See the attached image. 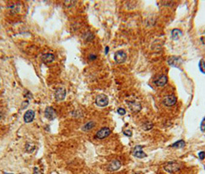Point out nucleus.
<instances>
[{"label":"nucleus","instance_id":"obj_1","mask_svg":"<svg viewBox=\"0 0 205 174\" xmlns=\"http://www.w3.org/2000/svg\"><path fill=\"white\" fill-rule=\"evenodd\" d=\"M181 167V163H178L177 161H170L163 166L164 170L167 171V172H170V173H173V172L180 170Z\"/></svg>","mask_w":205,"mask_h":174},{"label":"nucleus","instance_id":"obj_2","mask_svg":"<svg viewBox=\"0 0 205 174\" xmlns=\"http://www.w3.org/2000/svg\"><path fill=\"white\" fill-rule=\"evenodd\" d=\"M167 63H168L169 65L173 67V68L181 69V68H182L183 60L182 58L180 57V56H172L168 58Z\"/></svg>","mask_w":205,"mask_h":174},{"label":"nucleus","instance_id":"obj_3","mask_svg":"<svg viewBox=\"0 0 205 174\" xmlns=\"http://www.w3.org/2000/svg\"><path fill=\"white\" fill-rule=\"evenodd\" d=\"M127 104L133 113H138L141 110V105L136 100H127Z\"/></svg>","mask_w":205,"mask_h":174},{"label":"nucleus","instance_id":"obj_4","mask_svg":"<svg viewBox=\"0 0 205 174\" xmlns=\"http://www.w3.org/2000/svg\"><path fill=\"white\" fill-rule=\"evenodd\" d=\"M109 103V99L106 95L100 94L96 98V104L99 107H106Z\"/></svg>","mask_w":205,"mask_h":174},{"label":"nucleus","instance_id":"obj_5","mask_svg":"<svg viewBox=\"0 0 205 174\" xmlns=\"http://www.w3.org/2000/svg\"><path fill=\"white\" fill-rule=\"evenodd\" d=\"M114 60L117 64H123L127 60V53L124 50H119L114 54Z\"/></svg>","mask_w":205,"mask_h":174},{"label":"nucleus","instance_id":"obj_6","mask_svg":"<svg viewBox=\"0 0 205 174\" xmlns=\"http://www.w3.org/2000/svg\"><path fill=\"white\" fill-rule=\"evenodd\" d=\"M111 133V130L107 127L102 128L101 129H99L97 132V133L96 134V137L99 139H103L105 138L108 137Z\"/></svg>","mask_w":205,"mask_h":174},{"label":"nucleus","instance_id":"obj_7","mask_svg":"<svg viewBox=\"0 0 205 174\" xmlns=\"http://www.w3.org/2000/svg\"><path fill=\"white\" fill-rule=\"evenodd\" d=\"M133 155L135 157L143 159L147 157V154L143 151V147L141 145H136L134 147L133 150Z\"/></svg>","mask_w":205,"mask_h":174},{"label":"nucleus","instance_id":"obj_8","mask_svg":"<svg viewBox=\"0 0 205 174\" xmlns=\"http://www.w3.org/2000/svg\"><path fill=\"white\" fill-rule=\"evenodd\" d=\"M66 91L64 87H59L55 92V98L57 101H63L66 98Z\"/></svg>","mask_w":205,"mask_h":174},{"label":"nucleus","instance_id":"obj_9","mask_svg":"<svg viewBox=\"0 0 205 174\" xmlns=\"http://www.w3.org/2000/svg\"><path fill=\"white\" fill-rule=\"evenodd\" d=\"M45 117L50 121H53L56 117V111L52 107H47L45 109Z\"/></svg>","mask_w":205,"mask_h":174},{"label":"nucleus","instance_id":"obj_10","mask_svg":"<svg viewBox=\"0 0 205 174\" xmlns=\"http://www.w3.org/2000/svg\"><path fill=\"white\" fill-rule=\"evenodd\" d=\"M163 104L166 105V106H173L176 104L177 102V98L173 95H168V96L165 97L164 99H163Z\"/></svg>","mask_w":205,"mask_h":174},{"label":"nucleus","instance_id":"obj_11","mask_svg":"<svg viewBox=\"0 0 205 174\" xmlns=\"http://www.w3.org/2000/svg\"><path fill=\"white\" fill-rule=\"evenodd\" d=\"M121 167V163L119 160H113L108 165L107 169L109 171H116L118 170Z\"/></svg>","mask_w":205,"mask_h":174},{"label":"nucleus","instance_id":"obj_12","mask_svg":"<svg viewBox=\"0 0 205 174\" xmlns=\"http://www.w3.org/2000/svg\"><path fill=\"white\" fill-rule=\"evenodd\" d=\"M34 118H35V112L32 110H29L26 111L24 114V122L26 123H30L33 121Z\"/></svg>","mask_w":205,"mask_h":174},{"label":"nucleus","instance_id":"obj_13","mask_svg":"<svg viewBox=\"0 0 205 174\" xmlns=\"http://www.w3.org/2000/svg\"><path fill=\"white\" fill-rule=\"evenodd\" d=\"M167 83V77L166 75H161L159 77H157L155 81L156 85L158 87H162L164 86Z\"/></svg>","mask_w":205,"mask_h":174},{"label":"nucleus","instance_id":"obj_14","mask_svg":"<svg viewBox=\"0 0 205 174\" xmlns=\"http://www.w3.org/2000/svg\"><path fill=\"white\" fill-rule=\"evenodd\" d=\"M55 60V56L53 53H45L42 56V60L43 63L49 64Z\"/></svg>","mask_w":205,"mask_h":174},{"label":"nucleus","instance_id":"obj_15","mask_svg":"<svg viewBox=\"0 0 205 174\" xmlns=\"http://www.w3.org/2000/svg\"><path fill=\"white\" fill-rule=\"evenodd\" d=\"M182 36V31L179 29H174L172 30L171 32V37L174 41H177L179 40L180 37Z\"/></svg>","mask_w":205,"mask_h":174},{"label":"nucleus","instance_id":"obj_16","mask_svg":"<svg viewBox=\"0 0 205 174\" xmlns=\"http://www.w3.org/2000/svg\"><path fill=\"white\" fill-rule=\"evenodd\" d=\"M95 126V123L93 122H90L87 123V124L85 125V126L83 127V130L84 131V132H88V131L91 130L92 129H93Z\"/></svg>","mask_w":205,"mask_h":174},{"label":"nucleus","instance_id":"obj_17","mask_svg":"<svg viewBox=\"0 0 205 174\" xmlns=\"http://www.w3.org/2000/svg\"><path fill=\"white\" fill-rule=\"evenodd\" d=\"M172 147H175V148H184L185 146V142L184 140H180L173 143L171 145Z\"/></svg>","mask_w":205,"mask_h":174},{"label":"nucleus","instance_id":"obj_18","mask_svg":"<svg viewBox=\"0 0 205 174\" xmlns=\"http://www.w3.org/2000/svg\"><path fill=\"white\" fill-rule=\"evenodd\" d=\"M199 68H200V71L205 74V62L203 60H200L199 62Z\"/></svg>","mask_w":205,"mask_h":174},{"label":"nucleus","instance_id":"obj_19","mask_svg":"<svg viewBox=\"0 0 205 174\" xmlns=\"http://www.w3.org/2000/svg\"><path fill=\"white\" fill-rule=\"evenodd\" d=\"M143 128H144V129L146 131H148L150 130V129H151L153 128V124L151 122H147L144 123V126H143Z\"/></svg>","mask_w":205,"mask_h":174},{"label":"nucleus","instance_id":"obj_20","mask_svg":"<svg viewBox=\"0 0 205 174\" xmlns=\"http://www.w3.org/2000/svg\"><path fill=\"white\" fill-rule=\"evenodd\" d=\"M200 130H201L202 132H205V117L202 120L201 123H200Z\"/></svg>","mask_w":205,"mask_h":174},{"label":"nucleus","instance_id":"obj_21","mask_svg":"<svg viewBox=\"0 0 205 174\" xmlns=\"http://www.w3.org/2000/svg\"><path fill=\"white\" fill-rule=\"evenodd\" d=\"M117 112H118V114H120V115H124V114H126V110L124 109V108H120L117 109Z\"/></svg>","mask_w":205,"mask_h":174},{"label":"nucleus","instance_id":"obj_22","mask_svg":"<svg viewBox=\"0 0 205 174\" xmlns=\"http://www.w3.org/2000/svg\"><path fill=\"white\" fill-rule=\"evenodd\" d=\"M198 157H199V159H200V160H203V159L205 158V153H204V152H200V153H199Z\"/></svg>","mask_w":205,"mask_h":174},{"label":"nucleus","instance_id":"obj_23","mask_svg":"<svg viewBox=\"0 0 205 174\" xmlns=\"http://www.w3.org/2000/svg\"><path fill=\"white\" fill-rule=\"evenodd\" d=\"M28 105H29V102H28V101H25V102L22 104V109H25V108H26Z\"/></svg>","mask_w":205,"mask_h":174},{"label":"nucleus","instance_id":"obj_24","mask_svg":"<svg viewBox=\"0 0 205 174\" xmlns=\"http://www.w3.org/2000/svg\"><path fill=\"white\" fill-rule=\"evenodd\" d=\"M124 134L125 135H127V136H128V137H130L132 135V132L130 130H125L124 131Z\"/></svg>","mask_w":205,"mask_h":174},{"label":"nucleus","instance_id":"obj_25","mask_svg":"<svg viewBox=\"0 0 205 174\" xmlns=\"http://www.w3.org/2000/svg\"><path fill=\"white\" fill-rule=\"evenodd\" d=\"M32 174H43V172L41 170H39V169H38V168L35 167V169H34V172Z\"/></svg>","mask_w":205,"mask_h":174},{"label":"nucleus","instance_id":"obj_26","mask_svg":"<svg viewBox=\"0 0 205 174\" xmlns=\"http://www.w3.org/2000/svg\"><path fill=\"white\" fill-rule=\"evenodd\" d=\"M65 4H66V5L67 6H70V5H71V6L73 5L74 2H71V1H68V2H65Z\"/></svg>","mask_w":205,"mask_h":174},{"label":"nucleus","instance_id":"obj_27","mask_svg":"<svg viewBox=\"0 0 205 174\" xmlns=\"http://www.w3.org/2000/svg\"><path fill=\"white\" fill-rule=\"evenodd\" d=\"M200 41L202 42V44H203V45H205V37H203L200 38Z\"/></svg>","mask_w":205,"mask_h":174},{"label":"nucleus","instance_id":"obj_28","mask_svg":"<svg viewBox=\"0 0 205 174\" xmlns=\"http://www.w3.org/2000/svg\"><path fill=\"white\" fill-rule=\"evenodd\" d=\"M96 55H90V60H93V59H96Z\"/></svg>","mask_w":205,"mask_h":174},{"label":"nucleus","instance_id":"obj_29","mask_svg":"<svg viewBox=\"0 0 205 174\" xmlns=\"http://www.w3.org/2000/svg\"><path fill=\"white\" fill-rule=\"evenodd\" d=\"M108 50H109V47H106V53H108Z\"/></svg>","mask_w":205,"mask_h":174},{"label":"nucleus","instance_id":"obj_30","mask_svg":"<svg viewBox=\"0 0 205 174\" xmlns=\"http://www.w3.org/2000/svg\"><path fill=\"white\" fill-rule=\"evenodd\" d=\"M2 118V112H0V119H1Z\"/></svg>","mask_w":205,"mask_h":174},{"label":"nucleus","instance_id":"obj_31","mask_svg":"<svg viewBox=\"0 0 205 174\" xmlns=\"http://www.w3.org/2000/svg\"><path fill=\"white\" fill-rule=\"evenodd\" d=\"M4 174H13V173H4Z\"/></svg>","mask_w":205,"mask_h":174},{"label":"nucleus","instance_id":"obj_32","mask_svg":"<svg viewBox=\"0 0 205 174\" xmlns=\"http://www.w3.org/2000/svg\"><path fill=\"white\" fill-rule=\"evenodd\" d=\"M134 174H138V173H134Z\"/></svg>","mask_w":205,"mask_h":174}]
</instances>
